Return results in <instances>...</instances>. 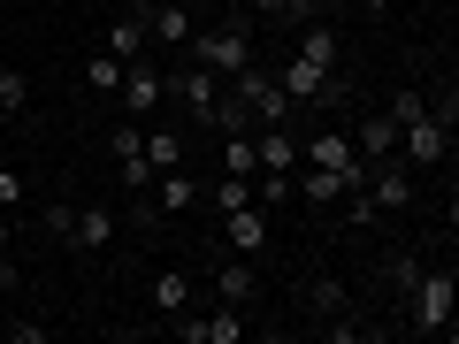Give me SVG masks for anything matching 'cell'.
<instances>
[{"label": "cell", "instance_id": "1", "mask_svg": "<svg viewBox=\"0 0 459 344\" xmlns=\"http://www.w3.org/2000/svg\"><path fill=\"white\" fill-rule=\"evenodd\" d=\"M184 47H192L199 69H214V77H238V69L253 62V16H230V23H214V31H192Z\"/></svg>", "mask_w": 459, "mask_h": 344}, {"label": "cell", "instance_id": "2", "mask_svg": "<svg viewBox=\"0 0 459 344\" xmlns=\"http://www.w3.org/2000/svg\"><path fill=\"white\" fill-rule=\"evenodd\" d=\"M230 92L246 99V115H253V123H261V131H291V123H299L291 92H283V84L268 77L261 62H246V69H238V77H230Z\"/></svg>", "mask_w": 459, "mask_h": 344}, {"label": "cell", "instance_id": "3", "mask_svg": "<svg viewBox=\"0 0 459 344\" xmlns=\"http://www.w3.org/2000/svg\"><path fill=\"white\" fill-rule=\"evenodd\" d=\"M413 329L421 337H452V314H459V276L452 268H421V283H413Z\"/></svg>", "mask_w": 459, "mask_h": 344}, {"label": "cell", "instance_id": "4", "mask_svg": "<svg viewBox=\"0 0 459 344\" xmlns=\"http://www.w3.org/2000/svg\"><path fill=\"white\" fill-rule=\"evenodd\" d=\"M268 77H276L283 92H291V108H329V99L344 92V77H337V69H314L307 54H291V62H283V69H268Z\"/></svg>", "mask_w": 459, "mask_h": 344}, {"label": "cell", "instance_id": "5", "mask_svg": "<svg viewBox=\"0 0 459 344\" xmlns=\"http://www.w3.org/2000/svg\"><path fill=\"white\" fill-rule=\"evenodd\" d=\"M444 153H452V123H437V115L421 108L406 131H398V161H406V168H437Z\"/></svg>", "mask_w": 459, "mask_h": 344}, {"label": "cell", "instance_id": "6", "mask_svg": "<svg viewBox=\"0 0 459 344\" xmlns=\"http://www.w3.org/2000/svg\"><path fill=\"white\" fill-rule=\"evenodd\" d=\"M169 329H177L184 344H238V337H246V306H214L207 322H199V314L184 306V314H177V322H169Z\"/></svg>", "mask_w": 459, "mask_h": 344}, {"label": "cell", "instance_id": "7", "mask_svg": "<svg viewBox=\"0 0 459 344\" xmlns=\"http://www.w3.org/2000/svg\"><path fill=\"white\" fill-rule=\"evenodd\" d=\"M161 99H177L184 115H199V123H207V108L214 99H222V77H214V69H184V77H161Z\"/></svg>", "mask_w": 459, "mask_h": 344}, {"label": "cell", "instance_id": "8", "mask_svg": "<svg viewBox=\"0 0 459 344\" xmlns=\"http://www.w3.org/2000/svg\"><path fill=\"white\" fill-rule=\"evenodd\" d=\"M115 237H123V214H115V207H100V199H84V207H77V222H69V245H77V253H108Z\"/></svg>", "mask_w": 459, "mask_h": 344}, {"label": "cell", "instance_id": "9", "mask_svg": "<svg viewBox=\"0 0 459 344\" xmlns=\"http://www.w3.org/2000/svg\"><path fill=\"white\" fill-rule=\"evenodd\" d=\"M222 237H230V253H261V245H268V207H261V199L230 207V214H222Z\"/></svg>", "mask_w": 459, "mask_h": 344}, {"label": "cell", "instance_id": "10", "mask_svg": "<svg viewBox=\"0 0 459 344\" xmlns=\"http://www.w3.org/2000/svg\"><path fill=\"white\" fill-rule=\"evenodd\" d=\"M199 23H192V0H153L146 8V39H161V47H184Z\"/></svg>", "mask_w": 459, "mask_h": 344}, {"label": "cell", "instance_id": "11", "mask_svg": "<svg viewBox=\"0 0 459 344\" xmlns=\"http://www.w3.org/2000/svg\"><path fill=\"white\" fill-rule=\"evenodd\" d=\"M115 99H123L131 115H153V108H161V77H153L146 62H131V69H123V84H115Z\"/></svg>", "mask_w": 459, "mask_h": 344}, {"label": "cell", "instance_id": "12", "mask_svg": "<svg viewBox=\"0 0 459 344\" xmlns=\"http://www.w3.org/2000/svg\"><path fill=\"white\" fill-rule=\"evenodd\" d=\"M253 291H261V276H253V261H222V268H214V298H222V306H246Z\"/></svg>", "mask_w": 459, "mask_h": 344}, {"label": "cell", "instance_id": "13", "mask_svg": "<svg viewBox=\"0 0 459 344\" xmlns=\"http://www.w3.org/2000/svg\"><path fill=\"white\" fill-rule=\"evenodd\" d=\"M352 153H360V161H383V153H398V123H391V115H368L360 131H352Z\"/></svg>", "mask_w": 459, "mask_h": 344}, {"label": "cell", "instance_id": "14", "mask_svg": "<svg viewBox=\"0 0 459 344\" xmlns=\"http://www.w3.org/2000/svg\"><path fill=\"white\" fill-rule=\"evenodd\" d=\"M153 207H161V214H184V207H192V199H199V184L192 176H184V168H161V176H153Z\"/></svg>", "mask_w": 459, "mask_h": 344}, {"label": "cell", "instance_id": "15", "mask_svg": "<svg viewBox=\"0 0 459 344\" xmlns=\"http://www.w3.org/2000/svg\"><path fill=\"white\" fill-rule=\"evenodd\" d=\"M184 306H192V276H184V268H161V276H153V314L177 322Z\"/></svg>", "mask_w": 459, "mask_h": 344}, {"label": "cell", "instance_id": "16", "mask_svg": "<svg viewBox=\"0 0 459 344\" xmlns=\"http://www.w3.org/2000/svg\"><path fill=\"white\" fill-rule=\"evenodd\" d=\"M253 153H261V168H299L307 161V153H299V131H261Z\"/></svg>", "mask_w": 459, "mask_h": 344}, {"label": "cell", "instance_id": "17", "mask_svg": "<svg viewBox=\"0 0 459 344\" xmlns=\"http://www.w3.org/2000/svg\"><path fill=\"white\" fill-rule=\"evenodd\" d=\"M299 54H307L314 69H337V31H329V23H299Z\"/></svg>", "mask_w": 459, "mask_h": 344}, {"label": "cell", "instance_id": "18", "mask_svg": "<svg viewBox=\"0 0 459 344\" xmlns=\"http://www.w3.org/2000/svg\"><path fill=\"white\" fill-rule=\"evenodd\" d=\"M222 176H261V153H253L246 131H230V138H222Z\"/></svg>", "mask_w": 459, "mask_h": 344}, {"label": "cell", "instance_id": "19", "mask_svg": "<svg viewBox=\"0 0 459 344\" xmlns=\"http://www.w3.org/2000/svg\"><path fill=\"white\" fill-rule=\"evenodd\" d=\"M146 168L161 176V168H184V138L177 131H146Z\"/></svg>", "mask_w": 459, "mask_h": 344}, {"label": "cell", "instance_id": "20", "mask_svg": "<svg viewBox=\"0 0 459 344\" xmlns=\"http://www.w3.org/2000/svg\"><path fill=\"white\" fill-rule=\"evenodd\" d=\"M138 47H146V16H123L108 31V54H115V62H138Z\"/></svg>", "mask_w": 459, "mask_h": 344}, {"label": "cell", "instance_id": "21", "mask_svg": "<svg viewBox=\"0 0 459 344\" xmlns=\"http://www.w3.org/2000/svg\"><path fill=\"white\" fill-rule=\"evenodd\" d=\"M123 69H131V62H115V54L100 47L92 62H84V84H92V92H108V99H115V84H123Z\"/></svg>", "mask_w": 459, "mask_h": 344}, {"label": "cell", "instance_id": "22", "mask_svg": "<svg viewBox=\"0 0 459 344\" xmlns=\"http://www.w3.org/2000/svg\"><path fill=\"white\" fill-rule=\"evenodd\" d=\"M246 199H253V176H214L207 207H214V214H230V207H246Z\"/></svg>", "mask_w": 459, "mask_h": 344}, {"label": "cell", "instance_id": "23", "mask_svg": "<svg viewBox=\"0 0 459 344\" xmlns=\"http://www.w3.org/2000/svg\"><path fill=\"white\" fill-rule=\"evenodd\" d=\"M108 153H115V161L146 153V123H138V115H131V123H115V131H108Z\"/></svg>", "mask_w": 459, "mask_h": 344}, {"label": "cell", "instance_id": "24", "mask_svg": "<svg viewBox=\"0 0 459 344\" xmlns=\"http://www.w3.org/2000/svg\"><path fill=\"white\" fill-rule=\"evenodd\" d=\"M383 276H391V291H398V298H413V283H421V261H413V253H391V261H383Z\"/></svg>", "mask_w": 459, "mask_h": 344}, {"label": "cell", "instance_id": "25", "mask_svg": "<svg viewBox=\"0 0 459 344\" xmlns=\"http://www.w3.org/2000/svg\"><path fill=\"white\" fill-rule=\"evenodd\" d=\"M307 306H314V314H344V283H337V276H314V283H307Z\"/></svg>", "mask_w": 459, "mask_h": 344}, {"label": "cell", "instance_id": "26", "mask_svg": "<svg viewBox=\"0 0 459 344\" xmlns=\"http://www.w3.org/2000/svg\"><path fill=\"white\" fill-rule=\"evenodd\" d=\"M115 168H123V192H131V199H146V192H153V168H146V153H131V161H115Z\"/></svg>", "mask_w": 459, "mask_h": 344}, {"label": "cell", "instance_id": "27", "mask_svg": "<svg viewBox=\"0 0 459 344\" xmlns=\"http://www.w3.org/2000/svg\"><path fill=\"white\" fill-rule=\"evenodd\" d=\"M23 99H31V77H16V69H0V115H16Z\"/></svg>", "mask_w": 459, "mask_h": 344}, {"label": "cell", "instance_id": "28", "mask_svg": "<svg viewBox=\"0 0 459 344\" xmlns=\"http://www.w3.org/2000/svg\"><path fill=\"white\" fill-rule=\"evenodd\" d=\"M276 16H291V23H314V16H322V0H283Z\"/></svg>", "mask_w": 459, "mask_h": 344}, {"label": "cell", "instance_id": "29", "mask_svg": "<svg viewBox=\"0 0 459 344\" xmlns=\"http://www.w3.org/2000/svg\"><path fill=\"white\" fill-rule=\"evenodd\" d=\"M16 199H23V176H16V168H0V207H16Z\"/></svg>", "mask_w": 459, "mask_h": 344}, {"label": "cell", "instance_id": "30", "mask_svg": "<svg viewBox=\"0 0 459 344\" xmlns=\"http://www.w3.org/2000/svg\"><path fill=\"white\" fill-rule=\"evenodd\" d=\"M16 283H23V268L8 261V253H0V291H16Z\"/></svg>", "mask_w": 459, "mask_h": 344}, {"label": "cell", "instance_id": "31", "mask_svg": "<svg viewBox=\"0 0 459 344\" xmlns=\"http://www.w3.org/2000/svg\"><path fill=\"white\" fill-rule=\"evenodd\" d=\"M276 8H283V0H246V16H276Z\"/></svg>", "mask_w": 459, "mask_h": 344}, {"label": "cell", "instance_id": "32", "mask_svg": "<svg viewBox=\"0 0 459 344\" xmlns=\"http://www.w3.org/2000/svg\"><path fill=\"white\" fill-rule=\"evenodd\" d=\"M8 237H16V222H8V207H0V253H8Z\"/></svg>", "mask_w": 459, "mask_h": 344}, {"label": "cell", "instance_id": "33", "mask_svg": "<svg viewBox=\"0 0 459 344\" xmlns=\"http://www.w3.org/2000/svg\"><path fill=\"white\" fill-rule=\"evenodd\" d=\"M123 8H131V16H146V8H153V0H123Z\"/></svg>", "mask_w": 459, "mask_h": 344}]
</instances>
